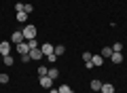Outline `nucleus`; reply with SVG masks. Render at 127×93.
Masks as SVG:
<instances>
[{
    "mask_svg": "<svg viewBox=\"0 0 127 93\" xmlns=\"http://www.w3.org/2000/svg\"><path fill=\"white\" fill-rule=\"evenodd\" d=\"M38 83H40L42 89H51V87H53V78H49V76H40Z\"/></svg>",
    "mask_w": 127,
    "mask_h": 93,
    "instance_id": "3",
    "label": "nucleus"
},
{
    "mask_svg": "<svg viewBox=\"0 0 127 93\" xmlns=\"http://www.w3.org/2000/svg\"><path fill=\"white\" fill-rule=\"evenodd\" d=\"M6 83H9V74L2 72V74H0V85H6Z\"/></svg>",
    "mask_w": 127,
    "mask_h": 93,
    "instance_id": "22",
    "label": "nucleus"
},
{
    "mask_svg": "<svg viewBox=\"0 0 127 93\" xmlns=\"http://www.w3.org/2000/svg\"><path fill=\"white\" fill-rule=\"evenodd\" d=\"M2 62H4V66H13V57H11V55H4V57H2Z\"/></svg>",
    "mask_w": 127,
    "mask_h": 93,
    "instance_id": "19",
    "label": "nucleus"
},
{
    "mask_svg": "<svg viewBox=\"0 0 127 93\" xmlns=\"http://www.w3.org/2000/svg\"><path fill=\"white\" fill-rule=\"evenodd\" d=\"M21 62H23V63H28V62H32V59H30V53H26V55H21Z\"/></svg>",
    "mask_w": 127,
    "mask_h": 93,
    "instance_id": "25",
    "label": "nucleus"
},
{
    "mask_svg": "<svg viewBox=\"0 0 127 93\" xmlns=\"http://www.w3.org/2000/svg\"><path fill=\"white\" fill-rule=\"evenodd\" d=\"M89 63H91V66H102V63H104V57H102V55H93Z\"/></svg>",
    "mask_w": 127,
    "mask_h": 93,
    "instance_id": "8",
    "label": "nucleus"
},
{
    "mask_svg": "<svg viewBox=\"0 0 127 93\" xmlns=\"http://www.w3.org/2000/svg\"><path fill=\"white\" fill-rule=\"evenodd\" d=\"M100 55H102V57H104V59H106V57H110V55H112V49H110V47H104Z\"/></svg>",
    "mask_w": 127,
    "mask_h": 93,
    "instance_id": "14",
    "label": "nucleus"
},
{
    "mask_svg": "<svg viewBox=\"0 0 127 93\" xmlns=\"http://www.w3.org/2000/svg\"><path fill=\"white\" fill-rule=\"evenodd\" d=\"M64 51H66V47H64V44H55L53 53H55V55H57V57H59V55H64Z\"/></svg>",
    "mask_w": 127,
    "mask_h": 93,
    "instance_id": "13",
    "label": "nucleus"
},
{
    "mask_svg": "<svg viewBox=\"0 0 127 93\" xmlns=\"http://www.w3.org/2000/svg\"><path fill=\"white\" fill-rule=\"evenodd\" d=\"M49 93H59V89H53V87H51V89H49Z\"/></svg>",
    "mask_w": 127,
    "mask_h": 93,
    "instance_id": "27",
    "label": "nucleus"
},
{
    "mask_svg": "<svg viewBox=\"0 0 127 93\" xmlns=\"http://www.w3.org/2000/svg\"><path fill=\"white\" fill-rule=\"evenodd\" d=\"M59 93H72V87H70V85H66V83H64L62 87H59Z\"/></svg>",
    "mask_w": 127,
    "mask_h": 93,
    "instance_id": "17",
    "label": "nucleus"
},
{
    "mask_svg": "<svg viewBox=\"0 0 127 93\" xmlns=\"http://www.w3.org/2000/svg\"><path fill=\"white\" fill-rule=\"evenodd\" d=\"M53 49H55V44H49V42L40 44V51H42V55H51V53H53Z\"/></svg>",
    "mask_w": 127,
    "mask_h": 93,
    "instance_id": "7",
    "label": "nucleus"
},
{
    "mask_svg": "<svg viewBox=\"0 0 127 93\" xmlns=\"http://www.w3.org/2000/svg\"><path fill=\"white\" fill-rule=\"evenodd\" d=\"M110 49H112V53H121V51H123V44H121V42H114Z\"/></svg>",
    "mask_w": 127,
    "mask_h": 93,
    "instance_id": "16",
    "label": "nucleus"
},
{
    "mask_svg": "<svg viewBox=\"0 0 127 93\" xmlns=\"http://www.w3.org/2000/svg\"><path fill=\"white\" fill-rule=\"evenodd\" d=\"M21 32H23V38H26V40H32V38H36V28L32 26V23H30V26H26Z\"/></svg>",
    "mask_w": 127,
    "mask_h": 93,
    "instance_id": "1",
    "label": "nucleus"
},
{
    "mask_svg": "<svg viewBox=\"0 0 127 93\" xmlns=\"http://www.w3.org/2000/svg\"><path fill=\"white\" fill-rule=\"evenodd\" d=\"M30 59H32V62H38V59H42V51H40V47L30 51Z\"/></svg>",
    "mask_w": 127,
    "mask_h": 93,
    "instance_id": "6",
    "label": "nucleus"
},
{
    "mask_svg": "<svg viewBox=\"0 0 127 93\" xmlns=\"http://www.w3.org/2000/svg\"><path fill=\"white\" fill-rule=\"evenodd\" d=\"M110 59H112V63H121L123 62V53H112Z\"/></svg>",
    "mask_w": 127,
    "mask_h": 93,
    "instance_id": "11",
    "label": "nucleus"
},
{
    "mask_svg": "<svg viewBox=\"0 0 127 93\" xmlns=\"http://www.w3.org/2000/svg\"><path fill=\"white\" fill-rule=\"evenodd\" d=\"M47 74H49L47 66H38V76H47Z\"/></svg>",
    "mask_w": 127,
    "mask_h": 93,
    "instance_id": "20",
    "label": "nucleus"
},
{
    "mask_svg": "<svg viewBox=\"0 0 127 93\" xmlns=\"http://www.w3.org/2000/svg\"><path fill=\"white\" fill-rule=\"evenodd\" d=\"M23 40H26V38H23V32L21 30L13 32V36H11V42H13V44H19V42H23Z\"/></svg>",
    "mask_w": 127,
    "mask_h": 93,
    "instance_id": "4",
    "label": "nucleus"
},
{
    "mask_svg": "<svg viewBox=\"0 0 127 93\" xmlns=\"http://www.w3.org/2000/svg\"><path fill=\"white\" fill-rule=\"evenodd\" d=\"M102 85H104V83H102V80H97V78H95V80H91V89H93V91H100V89H102Z\"/></svg>",
    "mask_w": 127,
    "mask_h": 93,
    "instance_id": "12",
    "label": "nucleus"
},
{
    "mask_svg": "<svg viewBox=\"0 0 127 93\" xmlns=\"http://www.w3.org/2000/svg\"><path fill=\"white\" fill-rule=\"evenodd\" d=\"M26 42L30 44V51H32V49H38V47H40V44H38V40H36V38H32V40H26Z\"/></svg>",
    "mask_w": 127,
    "mask_h": 93,
    "instance_id": "15",
    "label": "nucleus"
},
{
    "mask_svg": "<svg viewBox=\"0 0 127 93\" xmlns=\"http://www.w3.org/2000/svg\"><path fill=\"white\" fill-rule=\"evenodd\" d=\"M32 11H34V6H32L30 2H28V4H23V13H32Z\"/></svg>",
    "mask_w": 127,
    "mask_h": 93,
    "instance_id": "23",
    "label": "nucleus"
},
{
    "mask_svg": "<svg viewBox=\"0 0 127 93\" xmlns=\"http://www.w3.org/2000/svg\"><path fill=\"white\" fill-rule=\"evenodd\" d=\"M47 59H49L51 63H55V62H57V55H55V53H51V55H47Z\"/></svg>",
    "mask_w": 127,
    "mask_h": 93,
    "instance_id": "24",
    "label": "nucleus"
},
{
    "mask_svg": "<svg viewBox=\"0 0 127 93\" xmlns=\"http://www.w3.org/2000/svg\"><path fill=\"white\" fill-rule=\"evenodd\" d=\"M47 76H49V78H59V70H57V68H49V74H47Z\"/></svg>",
    "mask_w": 127,
    "mask_h": 93,
    "instance_id": "10",
    "label": "nucleus"
},
{
    "mask_svg": "<svg viewBox=\"0 0 127 93\" xmlns=\"http://www.w3.org/2000/svg\"><path fill=\"white\" fill-rule=\"evenodd\" d=\"M26 19H28V13H23V11H21V13H17V21L19 23H26Z\"/></svg>",
    "mask_w": 127,
    "mask_h": 93,
    "instance_id": "18",
    "label": "nucleus"
},
{
    "mask_svg": "<svg viewBox=\"0 0 127 93\" xmlns=\"http://www.w3.org/2000/svg\"><path fill=\"white\" fill-rule=\"evenodd\" d=\"M15 11H17V13H21V11H23V4H21V2H17V4H15Z\"/></svg>",
    "mask_w": 127,
    "mask_h": 93,
    "instance_id": "26",
    "label": "nucleus"
},
{
    "mask_svg": "<svg viewBox=\"0 0 127 93\" xmlns=\"http://www.w3.org/2000/svg\"><path fill=\"white\" fill-rule=\"evenodd\" d=\"M91 57H93V55H91L89 51H85V53H83V62H85V63H89V62H91Z\"/></svg>",
    "mask_w": 127,
    "mask_h": 93,
    "instance_id": "21",
    "label": "nucleus"
},
{
    "mask_svg": "<svg viewBox=\"0 0 127 93\" xmlns=\"http://www.w3.org/2000/svg\"><path fill=\"white\" fill-rule=\"evenodd\" d=\"M100 91H102V93H114V85H110V83H104Z\"/></svg>",
    "mask_w": 127,
    "mask_h": 93,
    "instance_id": "9",
    "label": "nucleus"
},
{
    "mask_svg": "<svg viewBox=\"0 0 127 93\" xmlns=\"http://www.w3.org/2000/svg\"><path fill=\"white\" fill-rule=\"evenodd\" d=\"M0 55H2V57H4V55H11V40L0 42Z\"/></svg>",
    "mask_w": 127,
    "mask_h": 93,
    "instance_id": "2",
    "label": "nucleus"
},
{
    "mask_svg": "<svg viewBox=\"0 0 127 93\" xmlns=\"http://www.w3.org/2000/svg\"><path fill=\"white\" fill-rule=\"evenodd\" d=\"M17 47V51H19V55H26V53H30V44L23 40V42H19V44H15Z\"/></svg>",
    "mask_w": 127,
    "mask_h": 93,
    "instance_id": "5",
    "label": "nucleus"
}]
</instances>
